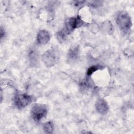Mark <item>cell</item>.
<instances>
[{
    "label": "cell",
    "mask_w": 134,
    "mask_h": 134,
    "mask_svg": "<svg viewBox=\"0 0 134 134\" xmlns=\"http://www.w3.org/2000/svg\"><path fill=\"white\" fill-rule=\"evenodd\" d=\"M3 90H2V89H1V103L3 101Z\"/></svg>",
    "instance_id": "obj_17"
},
{
    "label": "cell",
    "mask_w": 134,
    "mask_h": 134,
    "mask_svg": "<svg viewBox=\"0 0 134 134\" xmlns=\"http://www.w3.org/2000/svg\"><path fill=\"white\" fill-rule=\"evenodd\" d=\"M80 55V49L78 46H74L71 47L68 53L67 59L69 63H73L76 61Z\"/></svg>",
    "instance_id": "obj_9"
},
{
    "label": "cell",
    "mask_w": 134,
    "mask_h": 134,
    "mask_svg": "<svg viewBox=\"0 0 134 134\" xmlns=\"http://www.w3.org/2000/svg\"><path fill=\"white\" fill-rule=\"evenodd\" d=\"M48 111V106L46 104L36 103L32 106L30 113L34 120L39 122L47 116Z\"/></svg>",
    "instance_id": "obj_3"
},
{
    "label": "cell",
    "mask_w": 134,
    "mask_h": 134,
    "mask_svg": "<svg viewBox=\"0 0 134 134\" xmlns=\"http://www.w3.org/2000/svg\"><path fill=\"white\" fill-rule=\"evenodd\" d=\"M60 58V52L57 48H52L46 51L41 56V60L44 65L51 68L57 63Z\"/></svg>",
    "instance_id": "obj_2"
},
{
    "label": "cell",
    "mask_w": 134,
    "mask_h": 134,
    "mask_svg": "<svg viewBox=\"0 0 134 134\" xmlns=\"http://www.w3.org/2000/svg\"><path fill=\"white\" fill-rule=\"evenodd\" d=\"M102 66L100 65H93L88 68L86 71V75L87 77L91 76L96 71L102 69Z\"/></svg>",
    "instance_id": "obj_13"
},
{
    "label": "cell",
    "mask_w": 134,
    "mask_h": 134,
    "mask_svg": "<svg viewBox=\"0 0 134 134\" xmlns=\"http://www.w3.org/2000/svg\"><path fill=\"white\" fill-rule=\"evenodd\" d=\"M116 23L118 28L125 34H128L130 31L132 25L130 16L125 11H120L117 13Z\"/></svg>",
    "instance_id": "obj_1"
},
{
    "label": "cell",
    "mask_w": 134,
    "mask_h": 134,
    "mask_svg": "<svg viewBox=\"0 0 134 134\" xmlns=\"http://www.w3.org/2000/svg\"><path fill=\"white\" fill-rule=\"evenodd\" d=\"M90 30H91L92 32H94V33H96L97 32L98 30L99 29V27L97 26V24H92L90 25Z\"/></svg>",
    "instance_id": "obj_15"
},
{
    "label": "cell",
    "mask_w": 134,
    "mask_h": 134,
    "mask_svg": "<svg viewBox=\"0 0 134 134\" xmlns=\"http://www.w3.org/2000/svg\"><path fill=\"white\" fill-rule=\"evenodd\" d=\"M50 40V36L49 32L44 29L40 30L37 35L36 40L38 44L40 45H44L48 43Z\"/></svg>",
    "instance_id": "obj_7"
},
{
    "label": "cell",
    "mask_w": 134,
    "mask_h": 134,
    "mask_svg": "<svg viewBox=\"0 0 134 134\" xmlns=\"http://www.w3.org/2000/svg\"><path fill=\"white\" fill-rule=\"evenodd\" d=\"M86 23L82 19V18L79 15H77L75 17H71L67 18L65 21L64 28L70 34L75 29L82 27Z\"/></svg>",
    "instance_id": "obj_5"
},
{
    "label": "cell",
    "mask_w": 134,
    "mask_h": 134,
    "mask_svg": "<svg viewBox=\"0 0 134 134\" xmlns=\"http://www.w3.org/2000/svg\"><path fill=\"white\" fill-rule=\"evenodd\" d=\"M69 34V32L63 28L56 33V37L60 42H63L66 39L67 36Z\"/></svg>",
    "instance_id": "obj_11"
},
{
    "label": "cell",
    "mask_w": 134,
    "mask_h": 134,
    "mask_svg": "<svg viewBox=\"0 0 134 134\" xmlns=\"http://www.w3.org/2000/svg\"><path fill=\"white\" fill-rule=\"evenodd\" d=\"M28 58L29 64L32 67L37 66L39 63V54L35 48H31L28 52Z\"/></svg>",
    "instance_id": "obj_8"
},
{
    "label": "cell",
    "mask_w": 134,
    "mask_h": 134,
    "mask_svg": "<svg viewBox=\"0 0 134 134\" xmlns=\"http://www.w3.org/2000/svg\"><path fill=\"white\" fill-rule=\"evenodd\" d=\"M99 29L103 33L107 35H111L114 32V28L110 21H105L100 25Z\"/></svg>",
    "instance_id": "obj_10"
},
{
    "label": "cell",
    "mask_w": 134,
    "mask_h": 134,
    "mask_svg": "<svg viewBox=\"0 0 134 134\" xmlns=\"http://www.w3.org/2000/svg\"><path fill=\"white\" fill-rule=\"evenodd\" d=\"M34 96L23 92H17L14 97V104L16 108L23 109L30 104L34 100Z\"/></svg>",
    "instance_id": "obj_4"
},
{
    "label": "cell",
    "mask_w": 134,
    "mask_h": 134,
    "mask_svg": "<svg viewBox=\"0 0 134 134\" xmlns=\"http://www.w3.org/2000/svg\"><path fill=\"white\" fill-rule=\"evenodd\" d=\"M80 86L82 91H85L91 87V83L88 81L84 80L80 84Z\"/></svg>",
    "instance_id": "obj_14"
},
{
    "label": "cell",
    "mask_w": 134,
    "mask_h": 134,
    "mask_svg": "<svg viewBox=\"0 0 134 134\" xmlns=\"http://www.w3.org/2000/svg\"><path fill=\"white\" fill-rule=\"evenodd\" d=\"M43 130L47 133H52L54 130V125L51 121H48L43 125Z\"/></svg>",
    "instance_id": "obj_12"
},
{
    "label": "cell",
    "mask_w": 134,
    "mask_h": 134,
    "mask_svg": "<svg viewBox=\"0 0 134 134\" xmlns=\"http://www.w3.org/2000/svg\"><path fill=\"white\" fill-rule=\"evenodd\" d=\"M5 35V31L4 30V29L2 26L1 27V31H0V37H1V40H2L3 38H4Z\"/></svg>",
    "instance_id": "obj_16"
},
{
    "label": "cell",
    "mask_w": 134,
    "mask_h": 134,
    "mask_svg": "<svg viewBox=\"0 0 134 134\" xmlns=\"http://www.w3.org/2000/svg\"><path fill=\"white\" fill-rule=\"evenodd\" d=\"M95 106L96 111L102 115L106 114L109 110L108 104L103 98L98 99L95 103Z\"/></svg>",
    "instance_id": "obj_6"
}]
</instances>
